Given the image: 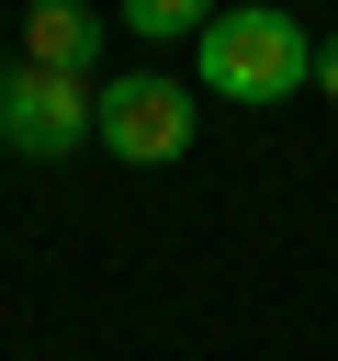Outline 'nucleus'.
I'll list each match as a JSON object with an SVG mask.
<instances>
[{
    "label": "nucleus",
    "mask_w": 338,
    "mask_h": 361,
    "mask_svg": "<svg viewBox=\"0 0 338 361\" xmlns=\"http://www.w3.org/2000/svg\"><path fill=\"white\" fill-rule=\"evenodd\" d=\"M203 90H225V102H293V90H315V34L293 11H270V0L214 11L203 23Z\"/></svg>",
    "instance_id": "nucleus-1"
},
{
    "label": "nucleus",
    "mask_w": 338,
    "mask_h": 361,
    "mask_svg": "<svg viewBox=\"0 0 338 361\" xmlns=\"http://www.w3.org/2000/svg\"><path fill=\"white\" fill-rule=\"evenodd\" d=\"M90 135H101L124 169H169V158L192 147V90H180V79H158V68L101 79V90H90Z\"/></svg>",
    "instance_id": "nucleus-2"
},
{
    "label": "nucleus",
    "mask_w": 338,
    "mask_h": 361,
    "mask_svg": "<svg viewBox=\"0 0 338 361\" xmlns=\"http://www.w3.org/2000/svg\"><path fill=\"white\" fill-rule=\"evenodd\" d=\"M79 135H90V79H45V68L11 56V68H0V147L56 169Z\"/></svg>",
    "instance_id": "nucleus-3"
},
{
    "label": "nucleus",
    "mask_w": 338,
    "mask_h": 361,
    "mask_svg": "<svg viewBox=\"0 0 338 361\" xmlns=\"http://www.w3.org/2000/svg\"><path fill=\"white\" fill-rule=\"evenodd\" d=\"M90 56H101V11H79V0H34V11H23V68L90 79Z\"/></svg>",
    "instance_id": "nucleus-4"
},
{
    "label": "nucleus",
    "mask_w": 338,
    "mask_h": 361,
    "mask_svg": "<svg viewBox=\"0 0 338 361\" xmlns=\"http://www.w3.org/2000/svg\"><path fill=\"white\" fill-rule=\"evenodd\" d=\"M203 23H214L203 0H135V34H192L203 45Z\"/></svg>",
    "instance_id": "nucleus-5"
},
{
    "label": "nucleus",
    "mask_w": 338,
    "mask_h": 361,
    "mask_svg": "<svg viewBox=\"0 0 338 361\" xmlns=\"http://www.w3.org/2000/svg\"><path fill=\"white\" fill-rule=\"evenodd\" d=\"M315 90L338 102V34H315Z\"/></svg>",
    "instance_id": "nucleus-6"
}]
</instances>
